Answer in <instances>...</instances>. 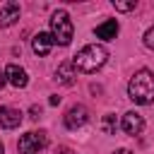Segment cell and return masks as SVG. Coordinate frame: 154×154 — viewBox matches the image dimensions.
Masks as SVG:
<instances>
[{
  "mask_svg": "<svg viewBox=\"0 0 154 154\" xmlns=\"http://www.w3.org/2000/svg\"><path fill=\"white\" fill-rule=\"evenodd\" d=\"M128 96L140 106H149L154 101V72L147 67L137 70L128 82Z\"/></svg>",
  "mask_w": 154,
  "mask_h": 154,
  "instance_id": "1",
  "label": "cell"
},
{
  "mask_svg": "<svg viewBox=\"0 0 154 154\" xmlns=\"http://www.w3.org/2000/svg\"><path fill=\"white\" fill-rule=\"evenodd\" d=\"M106 60H108V51H106L103 46H99V43H89V46H84V48L72 58V65H75V70L89 75V72L101 70V67L106 65Z\"/></svg>",
  "mask_w": 154,
  "mask_h": 154,
  "instance_id": "2",
  "label": "cell"
},
{
  "mask_svg": "<svg viewBox=\"0 0 154 154\" xmlns=\"http://www.w3.org/2000/svg\"><path fill=\"white\" fill-rule=\"evenodd\" d=\"M72 34H75V26H72V19L65 10H55L53 17H51V36L58 46H70L72 41Z\"/></svg>",
  "mask_w": 154,
  "mask_h": 154,
  "instance_id": "3",
  "label": "cell"
},
{
  "mask_svg": "<svg viewBox=\"0 0 154 154\" xmlns=\"http://www.w3.org/2000/svg\"><path fill=\"white\" fill-rule=\"evenodd\" d=\"M46 144H48L46 132H43V130H38V132L31 130V132H26V135L19 137V142H17V152H19V154H38Z\"/></svg>",
  "mask_w": 154,
  "mask_h": 154,
  "instance_id": "4",
  "label": "cell"
},
{
  "mask_svg": "<svg viewBox=\"0 0 154 154\" xmlns=\"http://www.w3.org/2000/svg\"><path fill=\"white\" fill-rule=\"evenodd\" d=\"M87 120H89V111H87V106H82V103L72 106V108L65 113V128H70V130L82 128Z\"/></svg>",
  "mask_w": 154,
  "mask_h": 154,
  "instance_id": "5",
  "label": "cell"
},
{
  "mask_svg": "<svg viewBox=\"0 0 154 154\" xmlns=\"http://www.w3.org/2000/svg\"><path fill=\"white\" fill-rule=\"evenodd\" d=\"M120 128H123L128 135H140V132L144 130V118H142L140 113H135V111H128V113H123Z\"/></svg>",
  "mask_w": 154,
  "mask_h": 154,
  "instance_id": "6",
  "label": "cell"
},
{
  "mask_svg": "<svg viewBox=\"0 0 154 154\" xmlns=\"http://www.w3.org/2000/svg\"><path fill=\"white\" fill-rule=\"evenodd\" d=\"M5 77H7V82H10L14 89H24V87L29 84L26 70H24V67H19V65H14V63L5 67Z\"/></svg>",
  "mask_w": 154,
  "mask_h": 154,
  "instance_id": "7",
  "label": "cell"
},
{
  "mask_svg": "<svg viewBox=\"0 0 154 154\" xmlns=\"http://www.w3.org/2000/svg\"><path fill=\"white\" fill-rule=\"evenodd\" d=\"M19 123H22V111L19 108H12V106L0 108V125L5 130H14V128H19Z\"/></svg>",
  "mask_w": 154,
  "mask_h": 154,
  "instance_id": "8",
  "label": "cell"
},
{
  "mask_svg": "<svg viewBox=\"0 0 154 154\" xmlns=\"http://www.w3.org/2000/svg\"><path fill=\"white\" fill-rule=\"evenodd\" d=\"M53 43H55V41H53V36H51V34H46V31H38V34L31 38V48H34V53H36V55H41V58L51 53Z\"/></svg>",
  "mask_w": 154,
  "mask_h": 154,
  "instance_id": "9",
  "label": "cell"
},
{
  "mask_svg": "<svg viewBox=\"0 0 154 154\" xmlns=\"http://www.w3.org/2000/svg\"><path fill=\"white\" fill-rule=\"evenodd\" d=\"M19 19V5L17 2H5L0 5V26H12L14 22Z\"/></svg>",
  "mask_w": 154,
  "mask_h": 154,
  "instance_id": "10",
  "label": "cell"
},
{
  "mask_svg": "<svg viewBox=\"0 0 154 154\" xmlns=\"http://www.w3.org/2000/svg\"><path fill=\"white\" fill-rule=\"evenodd\" d=\"M118 22L116 19H106V22H101L96 29H94V34H96V38H101V41H111V38H116L118 36Z\"/></svg>",
  "mask_w": 154,
  "mask_h": 154,
  "instance_id": "11",
  "label": "cell"
},
{
  "mask_svg": "<svg viewBox=\"0 0 154 154\" xmlns=\"http://www.w3.org/2000/svg\"><path fill=\"white\" fill-rule=\"evenodd\" d=\"M75 75H77V70H75L72 60L60 63V65H58V70H55V79H58L60 84H72V82H75Z\"/></svg>",
  "mask_w": 154,
  "mask_h": 154,
  "instance_id": "12",
  "label": "cell"
},
{
  "mask_svg": "<svg viewBox=\"0 0 154 154\" xmlns=\"http://www.w3.org/2000/svg\"><path fill=\"white\" fill-rule=\"evenodd\" d=\"M116 128H118L116 116H113V113H106V116L101 118V130H103L106 135H116Z\"/></svg>",
  "mask_w": 154,
  "mask_h": 154,
  "instance_id": "13",
  "label": "cell"
},
{
  "mask_svg": "<svg viewBox=\"0 0 154 154\" xmlns=\"http://www.w3.org/2000/svg\"><path fill=\"white\" fill-rule=\"evenodd\" d=\"M135 0H130V2H123V0H113V7L116 10H120V12H130V10H135Z\"/></svg>",
  "mask_w": 154,
  "mask_h": 154,
  "instance_id": "14",
  "label": "cell"
},
{
  "mask_svg": "<svg viewBox=\"0 0 154 154\" xmlns=\"http://www.w3.org/2000/svg\"><path fill=\"white\" fill-rule=\"evenodd\" d=\"M144 46L154 51V26H149V29L144 31Z\"/></svg>",
  "mask_w": 154,
  "mask_h": 154,
  "instance_id": "15",
  "label": "cell"
},
{
  "mask_svg": "<svg viewBox=\"0 0 154 154\" xmlns=\"http://www.w3.org/2000/svg\"><path fill=\"white\" fill-rule=\"evenodd\" d=\"M58 154H77V152H72L70 147H58Z\"/></svg>",
  "mask_w": 154,
  "mask_h": 154,
  "instance_id": "16",
  "label": "cell"
},
{
  "mask_svg": "<svg viewBox=\"0 0 154 154\" xmlns=\"http://www.w3.org/2000/svg\"><path fill=\"white\" fill-rule=\"evenodd\" d=\"M41 116V108L38 106H31V118H38Z\"/></svg>",
  "mask_w": 154,
  "mask_h": 154,
  "instance_id": "17",
  "label": "cell"
},
{
  "mask_svg": "<svg viewBox=\"0 0 154 154\" xmlns=\"http://www.w3.org/2000/svg\"><path fill=\"white\" fill-rule=\"evenodd\" d=\"M5 82H7V77H5V72H2V70H0V89H2V87H5Z\"/></svg>",
  "mask_w": 154,
  "mask_h": 154,
  "instance_id": "18",
  "label": "cell"
},
{
  "mask_svg": "<svg viewBox=\"0 0 154 154\" xmlns=\"http://www.w3.org/2000/svg\"><path fill=\"white\" fill-rule=\"evenodd\" d=\"M60 103V96H51V106H58Z\"/></svg>",
  "mask_w": 154,
  "mask_h": 154,
  "instance_id": "19",
  "label": "cell"
},
{
  "mask_svg": "<svg viewBox=\"0 0 154 154\" xmlns=\"http://www.w3.org/2000/svg\"><path fill=\"white\" fill-rule=\"evenodd\" d=\"M113 154H132V152H130V149H116Z\"/></svg>",
  "mask_w": 154,
  "mask_h": 154,
  "instance_id": "20",
  "label": "cell"
},
{
  "mask_svg": "<svg viewBox=\"0 0 154 154\" xmlns=\"http://www.w3.org/2000/svg\"><path fill=\"white\" fill-rule=\"evenodd\" d=\"M0 154H5V147H2V142H0Z\"/></svg>",
  "mask_w": 154,
  "mask_h": 154,
  "instance_id": "21",
  "label": "cell"
},
{
  "mask_svg": "<svg viewBox=\"0 0 154 154\" xmlns=\"http://www.w3.org/2000/svg\"><path fill=\"white\" fill-rule=\"evenodd\" d=\"M38 154H41V152H38Z\"/></svg>",
  "mask_w": 154,
  "mask_h": 154,
  "instance_id": "22",
  "label": "cell"
}]
</instances>
